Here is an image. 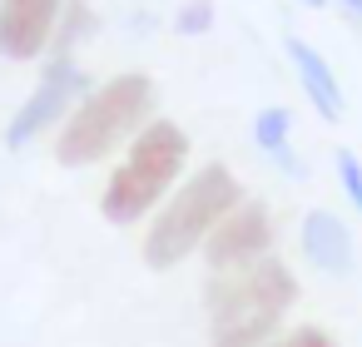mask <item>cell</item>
Wrapping results in <instances>:
<instances>
[{"label":"cell","instance_id":"9a60e30c","mask_svg":"<svg viewBox=\"0 0 362 347\" xmlns=\"http://www.w3.org/2000/svg\"><path fill=\"white\" fill-rule=\"evenodd\" d=\"M332 6H342V11H347L352 20H362V0H332Z\"/></svg>","mask_w":362,"mask_h":347},{"label":"cell","instance_id":"ba28073f","mask_svg":"<svg viewBox=\"0 0 362 347\" xmlns=\"http://www.w3.org/2000/svg\"><path fill=\"white\" fill-rule=\"evenodd\" d=\"M298 243H303V258L327 273V278H342L352 273V228L332 213V208H308L303 213V228H298Z\"/></svg>","mask_w":362,"mask_h":347},{"label":"cell","instance_id":"6da1fadb","mask_svg":"<svg viewBox=\"0 0 362 347\" xmlns=\"http://www.w3.org/2000/svg\"><path fill=\"white\" fill-rule=\"evenodd\" d=\"M298 302V278L283 258H258L243 268L209 273L204 312H209V347H268L283 317Z\"/></svg>","mask_w":362,"mask_h":347},{"label":"cell","instance_id":"9c48e42d","mask_svg":"<svg viewBox=\"0 0 362 347\" xmlns=\"http://www.w3.org/2000/svg\"><path fill=\"white\" fill-rule=\"evenodd\" d=\"M283 50H288V65H293L303 95L313 100V110H317L327 124H337V119H342V85H337V75L327 70V60H322L308 40H298V35H288Z\"/></svg>","mask_w":362,"mask_h":347},{"label":"cell","instance_id":"7c38bea8","mask_svg":"<svg viewBox=\"0 0 362 347\" xmlns=\"http://www.w3.org/2000/svg\"><path fill=\"white\" fill-rule=\"evenodd\" d=\"M214 30V0H184L174 11V35H209Z\"/></svg>","mask_w":362,"mask_h":347},{"label":"cell","instance_id":"3957f363","mask_svg":"<svg viewBox=\"0 0 362 347\" xmlns=\"http://www.w3.org/2000/svg\"><path fill=\"white\" fill-rule=\"evenodd\" d=\"M243 204V184L233 179L228 164H204L194 179H184L174 189V199L159 208V218H149L144 233V263L149 268H179L189 253H199L209 243V233Z\"/></svg>","mask_w":362,"mask_h":347},{"label":"cell","instance_id":"7a4b0ae2","mask_svg":"<svg viewBox=\"0 0 362 347\" xmlns=\"http://www.w3.org/2000/svg\"><path fill=\"white\" fill-rule=\"evenodd\" d=\"M154 80L129 70V75H115L105 85H95L75 110L70 119L60 124V139H55V164L60 169H90L100 159H110L119 144H129L149 119H154Z\"/></svg>","mask_w":362,"mask_h":347},{"label":"cell","instance_id":"52a82bcc","mask_svg":"<svg viewBox=\"0 0 362 347\" xmlns=\"http://www.w3.org/2000/svg\"><path fill=\"white\" fill-rule=\"evenodd\" d=\"M65 16V0H0V60H35Z\"/></svg>","mask_w":362,"mask_h":347},{"label":"cell","instance_id":"5bb4252c","mask_svg":"<svg viewBox=\"0 0 362 347\" xmlns=\"http://www.w3.org/2000/svg\"><path fill=\"white\" fill-rule=\"evenodd\" d=\"M268 347H337V337L327 332V327H293V332H278Z\"/></svg>","mask_w":362,"mask_h":347},{"label":"cell","instance_id":"30bf717a","mask_svg":"<svg viewBox=\"0 0 362 347\" xmlns=\"http://www.w3.org/2000/svg\"><path fill=\"white\" fill-rule=\"evenodd\" d=\"M253 144L263 159H273L288 179H303V159L293 154V114L283 105H268L253 114Z\"/></svg>","mask_w":362,"mask_h":347},{"label":"cell","instance_id":"2e32d148","mask_svg":"<svg viewBox=\"0 0 362 347\" xmlns=\"http://www.w3.org/2000/svg\"><path fill=\"white\" fill-rule=\"evenodd\" d=\"M303 6H313V11H322V6H327V0H303Z\"/></svg>","mask_w":362,"mask_h":347},{"label":"cell","instance_id":"8992f818","mask_svg":"<svg viewBox=\"0 0 362 347\" xmlns=\"http://www.w3.org/2000/svg\"><path fill=\"white\" fill-rule=\"evenodd\" d=\"M278 243V223H273V208L263 199H243L204 243V263L209 273H223V268H243V263H258L268 258Z\"/></svg>","mask_w":362,"mask_h":347},{"label":"cell","instance_id":"8fae6325","mask_svg":"<svg viewBox=\"0 0 362 347\" xmlns=\"http://www.w3.org/2000/svg\"><path fill=\"white\" fill-rule=\"evenodd\" d=\"M95 30V16H90V6L85 0H65V16H60V25H55V55H70V45H75V35H90Z\"/></svg>","mask_w":362,"mask_h":347},{"label":"cell","instance_id":"5b68a950","mask_svg":"<svg viewBox=\"0 0 362 347\" xmlns=\"http://www.w3.org/2000/svg\"><path fill=\"white\" fill-rule=\"evenodd\" d=\"M85 95H90L85 70H80L70 55H50L40 85L30 90V100L16 110V119H11V129H6V149H25V144H35L50 124L70 119V110H75Z\"/></svg>","mask_w":362,"mask_h":347},{"label":"cell","instance_id":"4fadbf2b","mask_svg":"<svg viewBox=\"0 0 362 347\" xmlns=\"http://www.w3.org/2000/svg\"><path fill=\"white\" fill-rule=\"evenodd\" d=\"M332 164H337L342 194H347V199H352V208L362 213V159H357L352 149H337V154H332Z\"/></svg>","mask_w":362,"mask_h":347},{"label":"cell","instance_id":"277c9868","mask_svg":"<svg viewBox=\"0 0 362 347\" xmlns=\"http://www.w3.org/2000/svg\"><path fill=\"white\" fill-rule=\"evenodd\" d=\"M184 164H189V134H184L174 119H149V124L129 139L119 169L110 174V184H105V194H100L105 223L124 228V223L149 218V213L159 208V199L174 189V179L184 174Z\"/></svg>","mask_w":362,"mask_h":347}]
</instances>
